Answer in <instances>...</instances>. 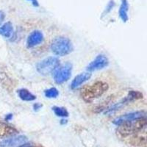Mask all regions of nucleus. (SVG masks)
Here are the masks:
<instances>
[{"label": "nucleus", "mask_w": 147, "mask_h": 147, "mask_svg": "<svg viewBox=\"0 0 147 147\" xmlns=\"http://www.w3.org/2000/svg\"><path fill=\"white\" fill-rule=\"evenodd\" d=\"M29 1H31V2H32V4H33L34 6H36V7H38V2H37V0H29Z\"/></svg>", "instance_id": "23"}, {"label": "nucleus", "mask_w": 147, "mask_h": 147, "mask_svg": "<svg viewBox=\"0 0 147 147\" xmlns=\"http://www.w3.org/2000/svg\"><path fill=\"white\" fill-rule=\"evenodd\" d=\"M60 65V60L57 57H49L44 59L37 64V71L40 74L47 76L52 74Z\"/></svg>", "instance_id": "4"}, {"label": "nucleus", "mask_w": 147, "mask_h": 147, "mask_svg": "<svg viewBox=\"0 0 147 147\" xmlns=\"http://www.w3.org/2000/svg\"><path fill=\"white\" fill-rule=\"evenodd\" d=\"M41 107H42V105H40V104H39V103H35L33 105L34 110H35V111L40 110Z\"/></svg>", "instance_id": "19"}, {"label": "nucleus", "mask_w": 147, "mask_h": 147, "mask_svg": "<svg viewBox=\"0 0 147 147\" xmlns=\"http://www.w3.org/2000/svg\"><path fill=\"white\" fill-rule=\"evenodd\" d=\"M72 65L69 63L58 67L54 73V80L58 85L68 81L71 76Z\"/></svg>", "instance_id": "6"}, {"label": "nucleus", "mask_w": 147, "mask_h": 147, "mask_svg": "<svg viewBox=\"0 0 147 147\" xmlns=\"http://www.w3.org/2000/svg\"><path fill=\"white\" fill-rule=\"evenodd\" d=\"M146 126V117L140 118L132 121H126L118 125L117 133L121 137H127L132 134L142 131Z\"/></svg>", "instance_id": "2"}, {"label": "nucleus", "mask_w": 147, "mask_h": 147, "mask_svg": "<svg viewBox=\"0 0 147 147\" xmlns=\"http://www.w3.org/2000/svg\"><path fill=\"white\" fill-rule=\"evenodd\" d=\"M143 94L140 92L137 91V90H130L129 92L128 95L124 98L123 99L119 102L118 103L115 104L110 107L107 108V110L105 111V114L107 115H111V114L114 113L118 110H121L122 107H124L126 106L127 104H129L130 102H132L134 100H137V99H142Z\"/></svg>", "instance_id": "5"}, {"label": "nucleus", "mask_w": 147, "mask_h": 147, "mask_svg": "<svg viewBox=\"0 0 147 147\" xmlns=\"http://www.w3.org/2000/svg\"><path fill=\"white\" fill-rule=\"evenodd\" d=\"M27 138L25 136H20L17 137H13L11 138L6 139L3 140L0 144V147H13L16 146L22 145L27 142Z\"/></svg>", "instance_id": "10"}, {"label": "nucleus", "mask_w": 147, "mask_h": 147, "mask_svg": "<svg viewBox=\"0 0 147 147\" xmlns=\"http://www.w3.org/2000/svg\"><path fill=\"white\" fill-rule=\"evenodd\" d=\"M90 77H91V74L90 72H84V73L80 74L74 77L71 84V88L72 89L77 88L80 86H81L82 84L85 83L86 81L88 80Z\"/></svg>", "instance_id": "11"}, {"label": "nucleus", "mask_w": 147, "mask_h": 147, "mask_svg": "<svg viewBox=\"0 0 147 147\" xmlns=\"http://www.w3.org/2000/svg\"><path fill=\"white\" fill-rule=\"evenodd\" d=\"M32 144H29V143H24V144H22L20 145L18 147H32Z\"/></svg>", "instance_id": "21"}, {"label": "nucleus", "mask_w": 147, "mask_h": 147, "mask_svg": "<svg viewBox=\"0 0 147 147\" xmlns=\"http://www.w3.org/2000/svg\"><path fill=\"white\" fill-rule=\"evenodd\" d=\"M114 6H115V2H114V1L113 0H110V2H109V3L107 4V7H105V11L103 12L102 16H105V15H107L108 13H110V12L113 10V8L114 7Z\"/></svg>", "instance_id": "18"}, {"label": "nucleus", "mask_w": 147, "mask_h": 147, "mask_svg": "<svg viewBox=\"0 0 147 147\" xmlns=\"http://www.w3.org/2000/svg\"><path fill=\"white\" fill-rule=\"evenodd\" d=\"M18 95L22 100L25 101V102H32L36 99V96L34 94H32L31 92L25 88H22L18 90Z\"/></svg>", "instance_id": "15"}, {"label": "nucleus", "mask_w": 147, "mask_h": 147, "mask_svg": "<svg viewBox=\"0 0 147 147\" xmlns=\"http://www.w3.org/2000/svg\"><path fill=\"white\" fill-rule=\"evenodd\" d=\"M52 110L55 113V114L59 117H68L69 116V112L68 110L63 107H58V106H55L52 107Z\"/></svg>", "instance_id": "16"}, {"label": "nucleus", "mask_w": 147, "mask_h": 147, "mask_svg": "<svg viewBox=\"0 0 147 147\" xmlns=\"http://www.w3.org/2000/svg\"><path fill=\"white\" fill-rule=\"evenodd\" d=\"M146 117V112L145 111H136V112L129 113L124 114V115H121L120 117L116 118L114 119L113 121L115 125H119V124L124 123L126 121H132L136 120V119H140V118Z\"/></svg>", "instance_id": "8"}, {"label": "nucleus", "mask_w": 147, "mask_h": 147, "mask_svg": "<svg viewBox=\"0 0 147 147\" xmlns=\"http://www.w3.org/2000/svg\"><path fill=\"white\" fill-rule=\"evenodd\" d=\"M108 88V85L105 82L96 81L91 85L85 86L81 90L80 95L82 99L88 103L102 96Z\"/></svg>", "instance_id": "1"}, {"label": "nucleus", "mask_w": 147, "mask_h": 147, "mask_svg": "<svg viewBox=\"0 0 147 147\" xmlns=\"http://www.w3.org/2000/svg\"><path fill=\"white\" fill-rule=\"evenodd\" d=\"M13 33V27L10 22H6L0 27V35L6 38H10Z\"/></svg>", "instance_id": "14"}, {"label": "nucleus", "mask_w": 147, "mask_h": 147, "mask_svg": "<svg viewBox=\"0 0 147 147\" xmlns=\"http://www.w3.org/2000/svg\"><path fill=\"white\" fill-rule=\"evenodd\" d=\"M13 118V114H8L5 116V120L6 121H10Z\"/></svg>", "instance_id": "22"}, {"label": "nucleus", "mask_w": 147, "mask_h": 147, "mask_svg": "<svg viewBox=\"0 0 147 147\" xmlns=\"http://www.w3.org/2000/svg\"><path fill=\"white\" fill-rule=\"evenodd\" d=\"M44 95L49 99H55L59 96V91L56 88H50L44 91Z\"/></svg>", "instance_id": "17"}, {"label": "nucleus", "mask_w": 147, "mask_h": 147, "mask_svg": "<svg viewBox=\"0 0 147 147\" xmlns=\"http://www.w3.org/2000/svg\"><path fill=\"white\" fill-rule=\"evenodd\" d=\"M18 132L17 129L13 126H10L3 122H0V138L13 136Z\"/></svg>", "instance_id": "12"}, {"label": "nucleus", "mask_w": 147, "mask_h": 147, "mask_svg": "<svg viewBox=\"0 0 147 147\" xmlns=\"http://www.w3.org/2000/svg\"><path fill=\"white\" fill-rule=\"evenodd\" d=\"M44 40V35L39 30H35L30 33L27 40V47L32 48L35 46L39 45Z\"/></svg>", "instance_id": "9"}, {"label": "nucleus", "mask_w": 147, "mask_h": 147, "mask_svg": "<svg viewBox=\"0 0 147 147\" xmlns=\"http://www.w3.org/2000/svg\"><path fill=\"white\" fill-rule=\"evenodd\" d=\"M51 50L55 55L65 56L73 51V45L68 38L60 36L55 38L52 41Z\"/></svg>", "instance_id": "3"}, {"label": "nucleus", "mask_w": 147, "mask_h": 147, "mask_svg": "<svg viewBox=\"0 0 147 147\" xmlns=\"http://www.w3.org/2000/svg\"><path fill=\"white\" fill-rule=\"evenodd\" d=\"M5 14L3 11L0 10V23H2L4 20H5Z\"/></svg>", "instance_id": "20"}, {"label": "nucleus", "mask_w": 147, "mask_h": 147, "mask_svg": "<svg viewBox=\"0 0 147 147\" xmlns=\"http://www.w3.org/2000/svg\"><path fill=\"white\" fill-rule=\"evenodd\" d=\"M109 60L105 55H99L87 66L88 71H94L100 70L108 65Z\"/></svg>", "instance_id": "7"}, {"label": "nucleus", "mask_w": 147, "mask_h": 147, "mask_svg": "<svg viewBox=\"0 0 147 147\" xmlns=\"http://www.w3.org/2000/svg\"><path fill=\"white\" fill-rule=\"evenodd\" d=\"M120 9H119V16L123 22H127L129 20L128 11H129V3L127 0H121Z\"/></svg>", "instance_id": "13"}]
</instances>
